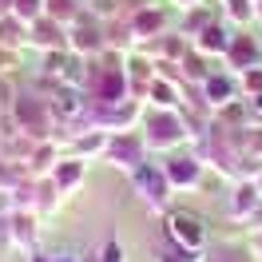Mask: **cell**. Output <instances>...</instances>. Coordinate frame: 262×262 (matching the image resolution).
Wrapping results in <instances>:
<instances>
[{"instance_id":"6da1fadb","label":"cell","mask_w":262,"mask_h":262,"mask_svg":"<svg viewBox=\"0 0 262 262\" xmlns=\"http://www.w3.org/2000/svg\"><path fill=\"white\" fill-rule=\"evenodd\" d=\"M143 139H147L151 151H179L187 143V115L183 112H167V107H151L143 115V131H139Z\"/></svg>"},{"instance_id":"7a4b0ae2","label":"cell","mask_w":262,"mask_h":262,"mask_svg":"<svg viewBox=\"0 0 262 262\" xmlns=\"http://www.w3.org/2000/svg\"><path fill=\"white\" fill-rule=\"evenodd\" d=\"M12 119H16V127L28 135V139H52V127H56V119H52V103L44 96H36V92H20L16 103H12Z\"/></svg>"},{"instance_id":"3957f363","label":"cell","mask_w":262,"mask_h":262,"mask_svg":"<svg viewBox=\"0 0 262 262\" xmlns=\"http://www.w3.org/2000/svg\"><path fill=\"white\" fill-rule=\"evenodd\" d=\"M147 139L139 135V131H112V139H107V151H103V159L119 171H135V167L147 163Z\"/></svg>"},{"instance_id":"277c9868","label":"cell","mask_w":262,"mask_h":262,"mask_svg":"<svg viewBox=\"0 0 262 262\" xmlns=\"http://www.w3.org/2000/svg\"><path fill=\"white\" fill-rule=\"evenodd\" d=\"M131 183H135V191L143 195V203L147 207H155V211H163L167 203H171V195H175V187H171V179H167L163 163H143L131 171Z\"/></svg>"},{"instance_id":"5b68a950","label":"cell","mask_w":262,"mask_h":262,"mask_svg":"<svg viewBox=\"0 0 262 262\" xmlns=\"http://www.w3.org/2000/svg\"><path fill=\"white\" fill-rule=\"evenodd\" d=\"M163 234L171 243L187 246V250H203V246H207V223H203V214H195V211H167Z\"/></svg>"},{"instance_id":"8992f818","label":"cell","mask_w":262,"mask_h":262,"mask_svg":"<svg viewBox=\"0 0 262 262\" xmlns=\"http://www.w3.org/2000/svg\"><path fill=\"white\" fill-rule=\"evenodd\" d=\"M163 171H167V179H171V187L175 191H199L203 187V171H207V163L199 159L195 151H175L171 159L163 163Z\"/></svg>"},{"instance_id":"52a82bcc","label":"cell","mask_w":262,"mask_h":262,"mask_svg":"<svg viewBox=\"0 0 262 262\" xmlns=\"http://www.w3.org/2000/svg\"><path fill=\"white\" fill-rule=\"evenodd\" d=\"M199 92H203V107H207V112H223L227 103H234V99H238L243 83H238V76H234V72H211L207 80L199 83Z\"/></svg>"},{"instance_id":"ba28073f","label":"cell","mask_w":262,"mask_h":262,"mask_svg":"<svg viewBox=\"0 0 262 262\" xmlns=\"http://www.w3.org/2000/svg\"><path fill=\"white\" fill-rule=\"evenodd\" d=\"M8 230H12V250H20L24 258L40 243V214L36 211H12L8 214Z\"/></svg>"},{"instance_id":"9c48e42d","label":"cell","mask_w":262,"mask_h":262,"mask_svg":"<svg viewBox=\"0 0 262 262\" xmlns=\"http://www.w3.org/2000/svg\"><path fill=\"white\" fill-rule=\"evenodd\" d=\"M28 44L40 52H60V48H68V28L52 16H40L28 24Z\"/></svg>"},{"instance_id":"30bf717a","label":"cell","mask_w":262,"mask_h":262,"mask_svg":"<svg viewBox=\"0 0 262 262\" xmlns=\"http://www.w3.org/2000/svg\"><path fill=\"white\" fill-rule=\"evenodd\" d=\"M83 175H88V159H80V155H60V163L52 167L48 179L60 195H72V191H80Z\"/></svg>"},{"instance_id":"8fae6325","label":"cell","mask_w":262,"mask_h":262,"mask_svg":"<svg viewBox=\"0 0 262 262\" xmlns=\"http://www.w3.org/2000/svg\"><path fill=\"white\" fill-rule=\"evenodd\" d=\"M127 28H131V40H135V44L159 40V32L167 28V16L155 8V4H147V8H139V12H131V16H127Z\"/></svg>"},{"instance_id":"7c38bea8","label":"cell","mask_w":262,"mask_h":262,"mask_svg":"<svg viewBox=\"0 0 262 262\" xmlns=\"http://www.w3.org/2000/svg\"><path fill=\"white\" fill-rule=\"evenodd\" d=\"M262 203V191L254 187V179H238L234 191H230V219L234 223H250V214L258 211Z\"/></svg>"},{"instance_id":"4fadbf2b","label":"cell","mask_w":262,"mask_h":262,"mask_svg":"<svg viewBox=\"0 0 262 262\" xmlns=\"http://www.w3.org/2000/svg\"><path fill=\"white\" fill-rule=\"evenodd\" d=\"M219 16H223V12H219ZM219 16H214L211 24L203 28V32H195V40H191V48L203 52V56H214V52H223V56H227L230 40H234V36H230V28H227Z\"/></svg>"},{"instance_id":"5bb4252c","label":"cell","mask_w":262,"mask_h":262,"mask_svg":"<svg viewBox=\"0 0 262 262\" xmlns=\"http://www.w3.org/2000/svg\"><path fill=\"white\" fill-rule=\"evenodd\" d=\"M56 163H60V143H56V139H40L32 147V155L24 159V171H28L32 179H48Z\"/></svg>"},{"instance_id":"9a60e30c","label":"cell","mask_w":262,"mask_h":262,"mask_svg":"<svg viewBox=\"0 0 262 262\" xmlns=\"http://www.w3.org/2000/svg\"><path fill=\"white\" fill-rule=\"evenodd\" d=\"M227 64L234 68V72H246V68H258L262 64V48H258V40L254 36H234L230 40V48H227Z\"/></svg>"},{"instance_id":"2e32d148","label":"cell","mask_w":262,"mask_h":262,"mask_svg":"<svg viewBox=\"0 0 262 262\" xmlns=\"http://www.w3.org/2000/svg\"><path fill=\"white\" fill-rule=\"evenodd\" d=\"M147 103H151V107L179 112V103H183V88H179V80H171V76H155V80L147 83Z\"/></svg>"},{"instance_id":"e0dca14e","label":"cell","mask_w":262,"mask_h":262,"mask_svg":"<svg viewBox=\"0 0 262 262\" xmlns=\"http://www.w3.org/2000/svg\"><path fill=\"white\" fill-rule=\"evenodd\" d=\"M20 44H28V24H24L20 16H12V12L0 16V48H12V52H16Z\"/></svg>"},{"instance_id":"ac0fdd59","label":"cell","mask_w":262,"mask_h":262,"mask_svg":"<svg viewBox=\"0 0 262 262\" xmlns=\"http://www.w3.org/2000/svg\"><path fill=\"white\" fill-rule=\"evenodd\" d=\"M155 258H159V262H207V258H203V250H187V246L171 243L167 234H163V243H159V250H155Z\"/></svg>"},{"instance_id":"d6986e66","label":"cell","mask_w":262,"mask_h":262,"mask_svg":"<svg viewBox=\"0 0 262 262\" xmlns=\"http://www.w3.org/2000/svg\"><path fill=\"white\" fill-rule=\"evenodd\" d=\"M83 12V4L80 0H44V16H52V20H60V24H72V20Z\"/></svg>"},{"instance_id":"ffe728a7","label":"cell","mask_w":262,"mask_h":262,"mask_svg":"<svg viewBox=\"0 0 262 262\" xmlns=\"http://www.w3.org/2000/svg\"><path fill=\"white\" fill-rule=\"evenodd\" d=\"M123 72H127V83L131 80H155V60H147V56H139V52H131L127 60H123Z\"/></svg>"},{"instance_id":"44dd1931","label":"cell","mask_w":262,"mask_h":262,"mask_svg":"<svg viewBox=\"0 0 262 262\" xmlns=\"http://www.w3.org/2000/svg\"><path fill=\"white\" fill-rule=\"evenodd\" d=\"M223 16L234 20V24H250V20H254V0H227Z\"/></svg>"},{"instance_id":"7402d4cb","label":"cell","mask_w":262,"mask_h":262,"mask_svg":"<svg viewBox=\"0 0 262 262\" xmlns=\"http://www.w3.org/2000/svg\"><path fill=\"white\" fill-rule=\"evenodd\" d=\"M12 16H20L24 24H32V20L44 16V0H16V4H12Z\"/></svg>"},{"instance_id":"603a6c76","label":"cell","mask_w":262,"mask_h":262,"mask_svg":"<svg viewBox=\"0 0 262 262\" xmlns=\"http://www.w3.org/2000/svg\"><path fill=\"white\" fill-rule=\"evenodd\" d=\"M88 4H92L88 12H92L99 24H103V20H115V16H119V0H88Z\"/></svg>"},{"instance_id":"cb8c5ba5","label":"cell","mask_w":262,"mask_h":262,"mask_svg":"<svg viewBox=\"0 0 262 262\" xmlns=\"http://www.w3.org/2000/svg\"><path fill=\"white\" fill-rule=\"evenodd\" d=\"M99 258H103V262H127V250H123V243L112 234V238L103 243V250H99Z\"/></svg>"},{"instance_id":"d4e9b609","label":"cell","mask_w":262,"mask_h":262,"mask_svg":"<svg viewBox=\"0 0 262 262\" xmlns=\"http://www.w3.org/2000/svg\"><path fill=\"white\" fill-rule=\"evenodd\" d=\"M238 83L246 88V96H262V64H258V68H246Z\"/></svg>"},{"instance_id":"484cf974","label":"cell","mask_w":262,"mask_h":262,"mask_svg":"<svg viewBox=\"0 0 262 262\" xmlns=\"http://www.w3.org/2000/svg\"><path fill=\"white\" fill-rule=\"evenodd\" d=\"M28 262H80L76 254H44V250H32Z\"/></svg>"},{"instance_id":"4316f807","label":"cell","mask_w":262,"mask_h":262,"mask_svg":"<svg viewBox=\"0 0 262 262\" xmlns=\"http://www.w3.org/2000/svg\"><path fill=\"white\" fill-rule=\"evenodd\" d=\"M8 72H16V52L0 48V76H8Z\"/></svg>"},{"instance_id":"83f0119b","label":"cell","mask_w":262,"mask_h":262,"mask_svg":"<svg viewBox=\"0 0 262 262\" xmlns=\"http://www.w3.org/2000/svg\"><path fill=\"white\" fill-rule=\"evenodd\" d=\"M12 246V230H8V214H0V250Z\"/></svg>"},{"instance_id":"f1b7e54d","label":"cell","mask_w":262,"mask_h":262,"mask_svg":"<svg viewBox=\"0 0 262 262\" xmlns=\"http://www.w3.org/2000/svg\"><path fill=\"white\" fill-rule=\"evenodd\" d=\"M250 254L262 262V230H254V234H250Z\"/></svg>"},{"instance_id":"f546056e","label":"cell","mask_w":262,"mask_h":262,"mask_svg":"<svg viewBox=\"0 0 262 262\" xmlns=\"http://www.w3.org/2000/svg\"><path fill=\"white\" fill-rule=\"evenodd\" d=\"M250 230H262V203H258V211L250 214Z\"/></svg>"},{"instance_id":"4dcf8cb0","label":"cell","mask_w":262,"mask_h":262,"mask_svg":"<svg viewBox=\"0 0 262 262\" xmlns=\"http://www.w3.org/2000/svg\"><path fill=\"white\" fill-rule=\"evenodd\" d=\"M175 4H179V8H187V12H191V8H199L203 0H175Z\"/></svg>"},{"instance_id":"1f68e13d","label":"cell","mask_w":262,"mask_h":262,"mask_svg":"<svg viewBox=\"0 0 262 262\" xmlns=\"http://www.w3.org/2000/svg\"><path fill=\"white\" fill-rule=\"evenodd\" d=\"M12 4H16V0H0V16H8V12H12Z\"/></svg>"},{"instance_id":"d6a6232c","label":"cell","mask_w":262,"mask_h":262,"mask_svg":"<svg viewBox=\"0 0 262 262\" xmlns=\"http://www.w3.org/2000/svg\"><path fill=\"white\" fill-rule=\"evenodd\" d=\"M80 262H103V258H99V254H83Z\"/></svg>"},{"instance_id":"836d02e7","label":"cell","mask_w":262,"mask_h":262,"mask_svg":"<svg viewBox=\"0 0 262 262\" xmlns=\"http://www.w3.org/2000/svg\"><path fill=\"white\" fill-rule=\"evenodd\" d=\"M254 187H258V191H262V171H258V175H254Z\"/></svg>"}]
</instances>
